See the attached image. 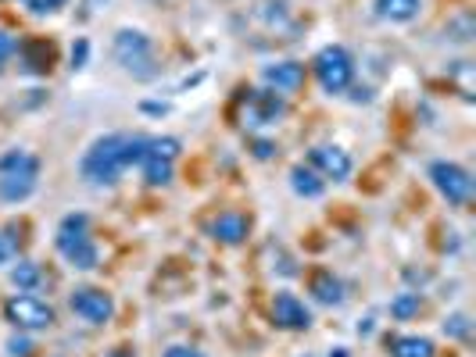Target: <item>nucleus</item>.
Returning a JSON list of instances; mask_svg holds the SVG:
<instances>
[{"mask_svg": "<svg viewBox=\"0 0 476 357\" xmlns=\"http://www.w3.org/2000/svg\"><path fill=\"white\" fill-rule=\"evenodd\" d=\"M390 357H433V343L426 336H394Z\"/></svg>", "mask_w": 476, "mask_h": 357, "instance_id": "nucleus-18", "label": "nucleus"}, {"mask_svg": "<svg viewBox=\"0 0 476 357\" xmlns=\"http://www.w3.org/2000/svg\"><path fill=\"white\" fill-rule=\"evenodd\" d=\"M72 311L83 318V321H90V325H104V321H111V314H115V300H111V293H104V289H97V286H79L76 293H72Z\"/></svg>", "mask_w": 476, "mask_h": 357, "instance_id": "nucleus-7", "label": "nucleus"}, {"mask_svg": "<svg viewBox=\"0 0 476 357\" xmlns=\"http://www.w3.org/2000/svg\"><path fill=\"white\" fill-rule=\"evenodd\" d=\"M251 232V218L241 215V211H222L215 222H211V236L226 247H236V243H244Z\"/></svg>", "mask_w": 476, "mask_h": 357, "instance_id": "nucleus-11", "label": "nucleus"}, {"mask_svg": "<svg viewBox=\"0 0 476 357\" xmlns=\"http://www.w3.org/2000/svg\"><path fill=\"white\" fill-rule=\"evenodd\" d=\"M22 54L29 61V72H47L51 69V47L47 44H26Z\"/></svg>", "mask_w": 476, "mask_h": 357, "instance_id": "nucleus-21", "label": "nucleus"}, {"mask_svg": "<svg viewBox=\"0 0 476 357\" xmlns=\"http://www.w3.org/2000/svg\"><path fill=\"white\" fill-rule=\"evenodd\" d=\"M469 76H472V65H469V61H455V79H458V90H462V97H469V101H472V83H469Z\"/></svg>", "mask_w": 476, "mask_h": 357, "instance_id": "nucleus-27", "label": "nucleus"}, {"mask_svg": "<svg viewBox=\"0 0 476 357\" xmlns=\"http://www.w3.org/2000/svg\"><path fill=\"white\" fill-rule=\"evenodd\" d=\"M255 158H273V143L269 140H259L255 143Z\"/></svg>", "mask_w": 476, "mask_h": 357, "instance_id": "nucleus-32", "label": "nucleus"}, {"mask_svg": "<svg viewBox=\"0 0 476 357\" xmlns=\"http://www.w3.org/2000/svg\"><path fill=\"white\" fill-rule=\"evenodd\" d=\"M430 183H433L437 193H440L447 204H455V207H462V204L472 200V175H469L462 165H455V161H433V165H430Z\"/></svg>", "mask_w": 476, "mask_h": 357, "instance_id": "nucleus-5", "label": "nucleus"}, {"mask_svg": "<svg viewBox=\"0 0 476 357\" xmlns=\"http://www.w3.org/2000/svg\"><path fill=\"white\" fill-rule=\"evenodd\" d=\"M40 282H44V272H40V264H37V261H19V264L12 268V286H15L19 293L37 289Z\"/></svg>", "mask_w": 476, "mask_h": 357, "instance_id": "nucleus-19", "label": "nucleus"}, {"mask_svg": "<svg viewBox=\"0 0 476 357\" xmlns=\"http://www.w3.org/2000/svg\"><path fill=\"white\" fill-rule=\"evenodd\" d=\"M140 168H144V179H147L151 186H165V183H172V161H165V158L147 154V158L140 161Z\"/></svg>", "mask_w": 476, "mask_h": 357, "instance_id": "nucleus-20", "label": "nucleus"}, {"mask_svg": "<svg viewBox=\"0 0 476 357\" xmlns=\"http://www.w3.org/2000/svg\"><path fill=\"white\" fill-rule=\"evenodd\" d=\"M248 108H251V122L248 126H273L287 115V104L280 93L273 90H248Z\"/></svg>", "mask_w": 476, "mask_h": 357, "instance_id": "nucleus-9", "label": "nucleus"}, {"mask_svg": "<svg viewBox=\"0 0 476 357\" xmlns=\"http://www.w3.org/2000/svg\"><path fill=\"white\" fill-rule=\"evenodd\" d=\"M115 61L136 76V79H154L158 76V61H154V47L140 29H119L115 33V47H111Z\"/></svg>", "mask_w": 476, "mask_h": 357, "instance_id": "nucleus-3", "label": "nucleus"}, {"mask_svg": "<svg viewBox=\"0 0 476 357\" xmlns=\"http://www.w3.org/2000/svg\"><path fill=\"white\" fill-rule=\"evenodd\" d=\"M161 357H204L201 350H193V346H168Z\"/></svg>", "mask_w": 476, "mask_h": 357, "instance_id": "nucleus-30", "label": "nucleus"}, {"mask_svg": "<svg viewBox=\"0 0 476 357\" xmlns=\"http://www.w3.org/2000/svg\"><path fill=\"white\" fill-rule=\"evenodd\" d=\"M26 4H29L37 15H44V12H54V8H62L65 0H26Z\"/></svg>", "mask_w": 476, "mask_h": 357, "instance_id": "nucleus-29", "label": "nucleus"}, {"mask_svg": "<svg viewBox=\"0 0 476 357\" xmlns=\"http://www.w3.org/2000/svg\"><path fill=\"white\" fill-rule=\"evenodd\" d=\"M15 232H19L15 225H8L4 232H0V264H8L22 247V236H15Z\"/></svg>", "mask_w": 476, "mask_h": 357, "instance_id": "nucleus-25", "label": "nucleus"}, {"mask_svg": "<svg viewBox=\"0 0 476 357\" xmlns=\"http://www.w3.org/2000/svg\"><path fill=\"white\" fill-rule=\"evenodd\" d=\"M444 332H447L451 339L469 343V339H472V321H469V314H451V318L444 321Z\"/></svg>", "mask_w": 476, "mask_h": 357, "instance_id": "nucleus-24", "label": "nucleus"}, {"mask_svg": "<svg viewBox=\"0 0 476 357\" xmlns=\"http://www.w3.org/2000/svg\"><path fill=\"white\" fill-rule=\"evenodd\" d=\"M308 161H312V168H316L319 175H326V179H333V183H341V179L351 175V158H348V150H341V147H312Z\"/></svg>", "mask_w": 476, "mask_h": 357, "instance_id": "nucleus-10", "label": "nucleus"}, {"mask_svg": "<svg viewBox=\"0 0 476 357\" xmlns=\"http://www.w3.org/2000/svg\"><path fill=\"white\" fill-rule=\"evenodd\" d=\"M147 154L165 158V161H176L179 158V140L176 136H154V140H147Z\"/></svg>", "mask_w": 476, "mask_h": 357, "instance_id": "nucleus-22", "label": "nucleus"}, {"mask_svg": "<svg viewBox=\"0 0 476 357\" xmlns=\"http://www.w3.org/2000/svg\"><path fill=\"white\" fill-rule=\"evenodd\" d=\"M419 293H401L394 304H390V314L394 318H412V314H419Z\"/></svg>", "mask_w": 476, "mask_h": 357, "instance_id": "nucleus-26", "label": "nucleus"}, {"mask_svg": "<svg viewBox=\"0 0 476 357\" xmlns=\"http://www.w3.org/2000/svg\"><path fill=\"white\" fill-rule=\"evenodd\" d=\"M291 186H294L298 197H308V200H316V197L326 193V183L319 179V172L316 168H305V165L291 168Z\"/></svg>", "mask_w": 476, "mask_h": 357, "instance_id": "nucleus-15", "label": "nucleus"}, {"mask_svg": "<svg viewBox=\"0 0 476 357\" xmlns=\"http://www.w3.org/2000/svg\"><path fill=\"white\" fill-rule=\"evenodd\" d=\"M0 175H40V158L29 150H8L0 158Z\"/></svg>", "mask_w": 476, "mask_h": 357, "instance_id": "nucleus-14", "label": "nucleus"}, {"mask_svg": "<svg viewBox=\"0 0 476 357\" xmlns=\"http://www.w3.org/2000/svg\"><path fill=\"white\" fill-rule=\"evenodd\" d=\"M144 158H147V136H129V133L101 136L83 158V179L94 186H115L122 172L140 165Z\"/></svg>", "mask_w": 476, "mask_h": 357, "instance_id": "nucleus-1", "label": "nucleus"}, {"mask_svg": "<svg viewBox=\"0 0 476 357\" xmlns=\"http://www.w3.org/2000/svg\"><path fill=\"white\" fill-rule=\"evenodd\" d=\"M266 83H269L276 93H298V90L305 86V65H298V61L269 65V69H266Z\"/></svg>", "mask_w": 476, "mask_h": 357, "instance_id": "nucleus-12", "label": "nucleus"}, {"mask_svg": "<svg viewBox=\"0 0 476 357\" xmlns=\"http://www.w3.org/2000/svg\"><path fill=\"white\" fill-rule=\"evenodd\" d=\"M447 37H451V40H458V44L472 40V37H476V22H472V15H469V12H462V15L447 26Z\"/></svg>", "mask_w": 476, "mask_h": 357, "instance_id": "nucleus-23", "label": "nucleus"}, {"mask_svg": "<svg viewBox=\"0 0 476 357\" xmlns=\"http://www.w3.org/2000/svg\"><path fill=\"white\" fill-rule=\"evenodd\" d=\"M316 79L326 93H344L355 79V61L344 47H323L316 54Z\"/></svg>", "mask_w": 476, "mask_h": 357, "instance_id": "nucleus-4", "label": "nucleus"}, {"mask_svg": "<svg viewBox=\"0 0 476 357\" xmlns=\"http://www.w3.org/2000/svg\"><path fill=\"white\" fill-rule=\"evenodd\" d=\"M37 179H40V175H0V200L19 204V200L33 197Z\"/></svg>", "mask_w": 476, "mask_h": 357, "instance_id": "nucleus-16", "label": "nucleus"}, {"mask_svg": "<svg viewBox=\"0 0 476 357\" xmlns=\"http://www.w3.org/2000/svg\"><path fill=\"white\" fill-rule=\"evenodd\" d=\"M4 318L15 325V329H26V332H37V329H51L54 325V311L51 304H44L40 296L33 293H19L4 304Z\"/></svg>", "mask_w": 476, "mask_h": 357, "instance_id": "nucleus-6", "label": "nucleus"}, {"mask_svg": "<svg viewBox=\"0 0 476 357\" xmlns=\"http://www.w3.org/2000/svg\"><path fill=\"white\" fill-rule=\"evenodd\" d=\"M108 357H133V350H129V346H115Z\"/></svg>", "mask_w": 476, "mask_h": 357, "instance_id": "nucleus-33", "label": "nucleus"}, {"mask_svg": "<svg viewBox=\"0 0 476 357\" xmlns=\"http://www.w3.org/2000/svg\"><path fill=\"white\" fill-rule=\"evenodd\" d=\"M0 69H4V65H0Z\"/></svg>", "mask_w": 476, "mask_h": 357, "instance_id": "nucleus-34", "label": "nucleus"}, {"mask_svg": "<svg viewBox=\"0 0 476 357\" xmlns=\"http://www.w3.org/2000/svg\"><path fill=\"white\" fill-rule=\"evenodd\" d=\"M83 61H86V44L79 40V47L72 51V65H76V69H83Z\"/></svg>", "mask_w": 476, "mask_h": 357, "instance_id": "nucleus-31", "label": "nucleus"}, {"mask_svg": "<svg viewBox=\"0 0 476 357\" xmlns=\"http://www.w3.org/2000/svg\"><path fill=\"white\" fill-rule=\"evenodd\" d=\"M8 353H12V357H29V353H33V343H29L26 336H12V339H8Z\"/></svg>", "mask_w": 476, "mask_h": 357, "instance_id": "nucleus-28", "label": "nucleus"}, {"mask_svg": "<svg viewBox=\"0 0 476 357\" xmlns=\"http://www.w3.org/2000/svg\"><path fill=\"white\" fill-rule=\"evenodd\" d=\"M273 321L280 329H291V332H305L312 325V311L294 296V293H276L273 300Z\"/></svg>", "mask_w": 476, "mask_h": 357, "instance_id": "nucleus-8", "label": "nucleus"}, {"mask_svg": "<svg viewBox=\"0 0 476 357\" xmlns=\"http://www.w3.org/2000/svg\"><path fill=\"white\" fill-rule=\"evenodd\" d=\"M423 0H376V15L387 22H412Z\"/></svg>", "mask_w": 476, "mask_h": 357, "instance_id": "nucleus-17", "label": "nucleus"}, {"mask_svg": "<svg viewBox=\"0 0 476 357\" xmlns=\"http://www.w3.org/2000/svg\"><path fill=\"white\" fill-rule=\"evenodd\" d=\"M58 250L65 254V261L79 272H90L97 268L101 254H97V243L90 239V218L86 215H69L62 225H58Z\"/></svg>", "mask_w": 476, "mask_h": 357, "instance_id": "nucleus-2", "label": "nucleus"}, {"mask_svg": "<svg viewBox=\"0 0 476 357\" xmlns=\"http://www.w3.org/2000/svg\"><path fill=\"white\" fill-rule=\"evenodd\" d=\"M308 289H312V296H316L319 304H341V300H344V286H341V279H337L333 272H326V268L312 272Z\"/></svg>", "mask_w": 476, "mask_h": 357, "instance_id": "nucleus-13", "label": "nucleus"}]
</instances>
